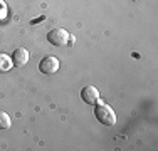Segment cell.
Instances as JSON below:
<instances>
[{"label":"cell","mask_w":158,"mask_h":151,"mask_svg":"<svg viewBox=\"0 0 158 151\" xmlns=\"http://www.w3.org/2000/svg\"><path fill=\"white\" fill-rule=\"evenodd\" d=\"M94 116L104 126H113L116 123V112L113 111V108L110 104L101 103V101L98 104H94Z\"/></svg>","instance_id":"obj_1"},{"label":"cell","mask_w":158,"mask_h":151,"mask_svg":"<svg viewBox=\"0 0 158 151\" xmlns=\"http://www.w3.org/2000/svg\"><path fill=\"white\" fill-rule=\"evenodd\" d=\"M47 40H49V44L56 45V47H64V45H67V42H69V32L62 27L52 29L47 34Z\"/></svg>","instance_id":"obj_2"},{"label":"cell","mask_w":158,"mask_h":151,"mask_svg":"<svg viewBox=\"0 0 158 151\" xmlns=\"http://www.w3.org/2000/svg\"><path fill=\"white\" fill-rule=\"evenodd\" d=\"M59 67H61V62H59L57 57H54V55H47V57H44L40 60L39 64V69L40 72L51 76V74H56L59 71Z\"/></svg>","instance_id":"obj_3"},{"label":"cell","mask_w":158,"mask_h":151,"mask_svg":"<svg viewBox=\"0 0 158 151\" xmlns=\"http://www.w3.org/2000/svg\"><path fill=\"white\" fill-rule=\"evenodd\" d=\"M81 97H82V101L89 106H94L101 101L99 91H98L94 86H86V88H82L81 89Z\"/></svg>","instance_id":"obj_4"},{"label":"cell","mask_w":158,"mask_h":151,"mask_svg":"<svg viewBox=\"0 0 158 151\" xmlns=\"http://www.w3.org/2000/svg\"><path fill=\"white\" fill-rule=\"evenodd\" d=\"M29 51L27 49H24V47H17L15 51H14V54H12V62H14V66H17V67H22V66H25V64L29 62Z\"/></svg>","instance_id":"obj_5"},{"label":"cell","mask_w":158,"mask_h":151,"mask_svg":"<svg viewBox=\"0 0 158 151\" xmlns=\"http://www.w3.org/2000/svg\"><path fill=\"white\" fill-rule=\"evenodd\" d=\"M12 67H14L12 57L9 54H2L0 52V72H9Z\"/></svg>","instance_id":"obj_6"},{"label":"cell","mask_w":158,"mask_h":151,"mask_svg":"<svg viewBox=\"0 0 158 151\" xmlns=\"http://www.w3.org/2000/svg\"><path fill=\"white\" fill-rule=\"evenodd\" d=\"M10 126H12V119H10V116L7 114V112L0 111V129H9Z\"/></svg>","instance_id":"obj_7"},{"label":"cell","mask_w":158,"mask_h":151,"mask_svg":"<svg viewBox=\"0 0 158 151\" xmlns=\"http://www.w3.org/2000/svg\"><path fill=\"white\" fill-rule=\"evenodd\" d=\"M7 14H9V7L3 0H0V22L7 18Z\"/></svg>","instance_id":"obj_8"},{"label":"cell","mask_w":158,"mask_h":151,"mask_svg":"<svg viewBox=\"0 0 158 151\" xmlns=\"http://www.w3.org/2000/svg\"><path fill=\"white\" fill-rule=\"evenodd\" d=\"M74 42H76V39H74L73 35H69V42H67V44H69V45H73Z\"/></svg>","instance_id":"obj_9"}]
</instances>
